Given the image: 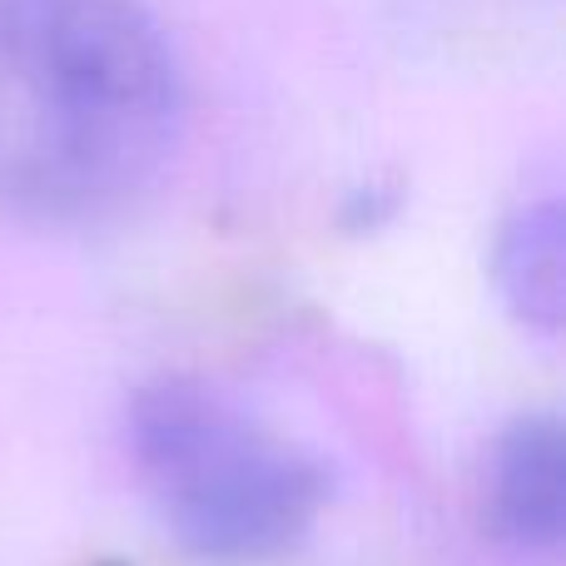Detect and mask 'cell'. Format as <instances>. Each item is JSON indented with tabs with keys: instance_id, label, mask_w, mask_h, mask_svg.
Returning <instances> with one entry per match:
<instances>
[{
	"instance_id": "obj_1",
	"label": "cell",
	"mask_w": 566,
	"mask_h": 566,
	"mask_svg": "<svg viewBox=\"0 0 566 566\" xmlns=\"http://www.w3.org/2000/svg\"><path fill=\"white\" fill-rule=\"evenodd\" d=\"M189 90L139 0H0V209L85 229L155 195Z\"/></svg>"
},
{
	"instance_id": "obj_2",
	"label": "cell",
	"mask_w": 566,
	"mask_h": 566,
	"mask_svg": "<svg viewBox=\"0 0 566 566\" xmlns=\"http://www.w3.org/2000/svg\"><path fill=\"white\" fill-rule=\"evenodd\" d=\"M129 462L165 532L205 562H274L328 507V468L199 378L135 392Z\"/></svg>"
},
{
	"instance_id": "obj_3",
	"label": "cell",
	"mask_w": 566,
	"mask_h": 566,
	"mask_svg": "<svg viewBox=\"0 0 566 566\" xmlns=\"http://www.w3.org/2000/svg\"><path fill=\"white\" fill-rule=\"evenodd\" d=\"M488 522L507 547L542 557L566 532V438L552 412H527L497 442L488 462Z\"/></svg>"
},
{
	"instance_id": "obj_4",
	"label": "cell",
	"mask_w": 566,
	"mask_h": 566,
	"mask_svg": "<svg viewBox=\"0 0 566 566\" xmlns=\"http://www.w3.org/2000/svg\"><path fill=\"white\" fill-rule=\"evenodd\" d=\"M492 289L502 308L537 338L566 323V214L557 195L517 205L492 239Z\"/></svg>"
}]
</instances>
